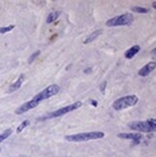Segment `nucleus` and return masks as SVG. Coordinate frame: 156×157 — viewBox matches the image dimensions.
<instances>
[{
    "label": "nucleus",
    "instance_id": "1",
    "mask_svg": "<svg viewBox=\"0 0 156 157\" xmlns=\"http://www.w3.org/2000/svg\"><path fill=\"white\" fill-rule=\"evenodd\" d=\"M105 136L102 131H92V132H83L78 134H72L66 137V140L71 143H78V142H87L91 140L102 139Z\"/></svg>",
    "mask_w": 156,
    "mask_h": 157
},
{
    "label": "nucleus",
    "instance_id": "2",
    "mask_svg": "<svg viewBox=\"0 0 156 157\" xmlns=\"http://www.w3.org/2000/svg\"><path fill=\"white\" fill-rule=\"evenodd\" d=\"M138 101H139V98L136 94H129L116 99L113 102L112 107L116 111H121L128 107H132L134 105H136L138 103Z\"/></svg>",
    "mask_w": 156,
    "mask_h": 157
},
{
    "label": "nucleus",
    "instance_id": "3",
    "mask_svg": "<svg viewBox=\"0 0 156 157\" xmlns=\"http://www.w3.org/2000/svg\"><path fill=\"white\" fill-rule=\"evenodd\" d=\"M82 102L81 101H75L74 103L72 104H70V105H67L63 108H60L58 110L54 111V112H51L49 114H47L45 116H44L43 118H40V120L42 121H44V120H48V119H54V118H58V117H61V116H64L67 113L70 112H72L74 110H76V109L80 108L82 106Z\"/></svg>",
    "mask_w": 156,
    "mask_h": 157
},
{
    "label": "nucleus",
    "instance_id": "4",
    "mask_svg": "<svg viewBox=\"0 0 156 157\" xmlns=\"http://www.w3.org/2000/svg\"><path fill=\"white\" fill-rule=\"evenodd\" d=\"M155 119H148L145 121H132L130 122L128 126L130 129L135 131H140V132H151L155 130Z\"/></svg>",
    "mask_w": 156,
    "mask_h": 157
},
{
    "label": "nucleus",
    "instance_id": "5",
    "mask_svg": "<svg viewBox=\"0 0 156 157\" xmlns=\"http://www.w3.org/2000/svg\"><path fill=\"white\" fill-rule=\"evenodd\" d=\"M134 20V17L131 13H125L120 16L114 17L106 21L107 27H116V26H125L130 25Z\"/></svg>",
    "mask_w": 156,
    "mask_h": 157
},
{
    "label": "nucleus",
    "instance_id": "6",
    "mask_svg": "<svg viewBox=\"0 0 156 157\" xmlns=\"http://www.w3.org/2000/svg\"><path fill=\"white\" fill-rule=\"evenodd\" d=\"M59 92H60V86H58L57 84H52L48 87H46L45 89H44V91L40 92L38 94H36L35 97L33 98V99L38 102H40L43 100L50 98L53 95L57 94Z\"/></svg>",
    "mask_w": 156,
    "mask_h": 157
},
{
    "label": "nucleus",
    "instance_id": "7",
    "mask_svg": "<svg viewBox=\"0 0 156 157\" xmlns=\"http://www.w3.org/2000/svg\"><path fill=\"white\" fill-rule=\"evenodd\" d=\"M39 104H40V102H38V101H36V100H34V99L32 98L31 100L27 101V102H25V103H23V104L20 105L19 107H17V108L16 109L15 113H16L17 115L23 114V113H25V112H28L29 110H31V109H34L35 107H37Z\"/></svg>",
    "mask_w": 156,
    "mask_h": 157
},
{
    "label": "nucleus",
    "instance_id": "8",
    "mask_svg": "<svg viewBox=\"0 0 156 157\" xmlns=\"http://www.w3.org/2000/svg\"><path fill=\"white\" fill-rule=\"evenodd\" d=\"M118 137L124 140H132L135 144L138 145L140 144L142 139H143V135H141L139 133H119Z\"/></svg>",
    "mask_w": 156,
    "mask_h": 157
},
{
    "label": "nucleus",
    "instance_id": "9",
    "mask_svg": "<svg viewBox=\"0 0 156 157\" xmlns=\"http://www.w3.org/2000/svg\"><path fill=\"white\" fill-rule=\"evenodd\" d=\"M155 66H156V64H155L154 61H152V62H150V63H147L146 66H144L143 67H142V69L139 70L138 74H139L140 76H143V77L147 76L148 74L151 73V71H154Z\"/></svg>",
    "mask_w": 156,
    "mask_h": 157
},
{
    "label": "nucleus",
    "instance_id": "10",
    "mask_svg": "<svg viewBox=\"0 0 156 157\" xmlns=\"http://www.w3.org/2000/svg\"><path fill=\"white\" fill-rule=\"evenodd\" d=\"M23 80H24V75L23 74H21L12 85H10L9 87V90H8V93H13V92H16L17 91L18 89H20V87H21L22 83H23Z\"/></svg>",
    "mask_w": 156,
    "mask_h": 157
},
{
    "label": "nucleus",
    "instance_id": "11",
    "mask_svg": "<svg viewBox=\"0 0 156 157\" xmlns=\"http://www.w3.org/2000/svg\"><path fill=\"white\" fill-rule=\"evenodd\" d=\"M141 50V46L138 44H135L133 46H131L130 48H128L125 52H124V57L126 59H132L136 54Z\"/></svg>",
    "mask_w": 156,
    "mask_h": 157
},
{
    "label": "nucleus",
    "instance_id": "12",
    "mask_svg": "<svg viewBox=\"0 0 156 157\" xmlns=\"http://www.w3.org/2000/svg\"><path fill=\"white\" fill-rule=\"evenodd\" d=\"M102 33V30L101 29H99V30H97V31H94V32H93L92 34H90L89 36H88L85 40H84V42H83V44H91V43H93L94 40H96L97 37H99L100 36V34Z\"/></svg>",
    "mask_w": 156,
    "mask_h": 157
},
{
    "label": "nucleus",
    "instance_id": "13",
    "mask_svg": "<svg viewBox=\"0 0 156 157\" xmlns=\"http://www.w3.org/2000/svg\"><path fill=\"white\" fill-rule=\"evenodd\" d=\"M61 15V13L59 11H54V12H51L48 16L46 17V23L47 24H50L52 22H54L55 20L59 17V16Z\"/></svg>",
    "mask_w": 156,
    "mask_h": 157
},
{
    "label": "nucleus",
    "instance_id": "14",
    "mask_svg": "<svg viewBox=\"0 0 156 157\" xmlns=\"http://www.w3.org/2000/svg\"><path fill=\"white\" fill-rule=\"evenodd\" d=\"M12 133H13V130L11 128L6 129V130H4L2 133H0V143H2L3 141H5L10 135H12Z\"/></svg>",
    "mask_w": 156,
    "mask_h": 157
},
{
    "label": "nucleus",
    "instance_id": "15",
    "mask_svg": "<svg viewBox=\"0 0 156 157\" xmlns=\"http://www.w3.org/2000/svg\"><path fill=\"white\" fill-rule=\"evenodd\" d=\"M30 124V121H28V120H26V121H23L21 124H20L19 125H18V127L17 128V133L18 134V133H20L21 131H23L24 129L28 126Z\"/></svg>",
    "mask_w": 156,
    "mask_h": 157
},
{
    "label": "nucleus",
    "instance_id": "16",
    "mask_svg": "<svg viewBox=\"0 0 156 157\" xmlns=\"http://www.w3.org/2000/svg\"><path fill=\"white\" fill-rule=\"evenodd\" d=\"M131 10L133 12H136V13H147L148 12H150V9L148 8H144V7H132Z\"/></svg>",
    "mask_w": 156,
    "mask_h": 157
},
{
    "label": "nucleus",
    "instance_id": "17",
    "mask_svg": "<svg viewBox=\"0 0 156 157\" xmlns=\"http://www.w3.org/2000/svg\"><path fill=\"white\" fill-rule=\"evenodd\" d=\"M15 25L11 24L9 26H4V27H0V34H5V33H8L10 31H12L13 28H15Z\"/></svg>",
    "mask_w": 156,
    "mask_h": 157
},
{
    "label": "nucleus",
    "instance_id": "18",
    "mask_svg": "<svg viewBox=\"0 0 156 157\" xmlns=\"http://www.w3.org/2000/svg\"><path fill=\"white\" fill-rule=\"evenodd\" d=\"M40 54V50H37V51H35L34 52L32 55L30 56V58H29V60H28V63L29 64H32L33 63V61L34 60H36V58H38V56Z\"/></svg>",
    "mask_w": 156,
    "mask_h": 157
},
{
    "label": "nucleus",
    "instance_id": "19",
    "mask_svg": "<svg viewBox=\"0 0 156 157\" xmlns=\"http://www.w3.org/2000/svg\"><path fill=\"white\" fill-rule=\"evenodd\" d=\"M106 85H107V82H106V81H104V82H102V83H101V85H100V87H99L101 93H104V92H105Z\"/></svg>",
    "mask_w": 156,
    "mask_h": 157
},
{
    "label": "nucleus",
    "instance_id": "20",
    "mask_svg": "<svg viewBox=\"0 0 156 157\" xmlns=\"http://www.w3.org/2000/svg\"><path fill=\"white\" fill-rule=\"evenodd\" d=\"M90 103H91L93 107H97V104H98V103H97V100H93V99H91V100H90Z\"/></svg>",
    "mask_w": 156,
    "mask_h": 157
},
{
    "label": "nucleus",
    "instance_id": "21",
    "mask_svg": "<svg viewBox=\"0 0 156 157\" xmlns=\"http://www.w3.org/2000/svg\"><path fill=\"white\" fill-rule=\"evenodd\" d=\"M92 71V69L91 67H87V69L84 71V73H88V72H91Z\"/></svg>",
    "mask_w": 156,
    "mask_h": 157
},
{
    "label": "nucleus",
    "instance_id": "22",
    "mask_svg": "<svg viewBox=\"0 0 156 157\" xmlns=\"http://www.w3.org/2000/svg\"><path fill=\"white\" fill-rule=\"evenodd\" d=\"M0 151H1V148H0Z\"/></svg>",
    "mask_w": 156,
    "mask_h": 157
}]
</instances>
